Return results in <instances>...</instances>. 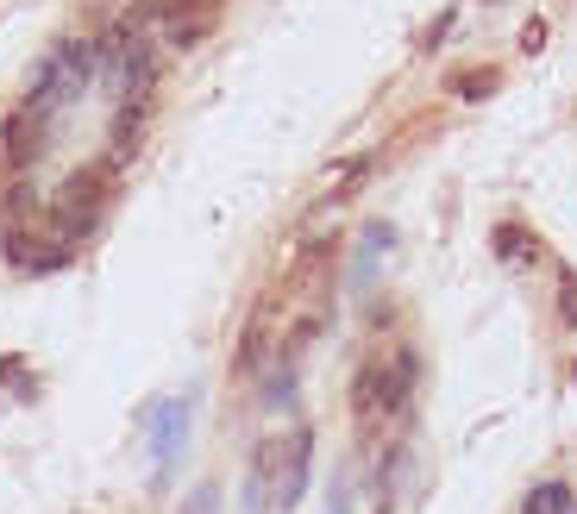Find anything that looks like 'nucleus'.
Instances as JSON below:
<instances>
[{"instance_id": "f257e3e1", "label": "nucleus", "mask_w": 577, "mask_h": 514, "mask_svg": "<svg viewBox=\"0 0 577 514\" xmlns=\"http://www.w3.org/2000/svg\"><path fill=\"white\" fill-rule=\"evenodd\" d=\"M414 370H421V364H414L408 345H383V352H371L358 364V377H352V420H358V433L371 439V446L408 414Z\"/></svg>"}, {"instance_id": "f03ea898", "label": "nucleus", "mask_w": 577, "mask_h": 514, "mask_svg": "<svg viewBox=\"0 0 577 514\" xmlns=\"http://www.w3.org/2000/svg\"><path fill=\"white\" fill-rule=\"evenodd\" d=\"M95 76H101V38H69V44H57V51L38 63L26 101L44 107V113H57V107H69V101H82Z\"/></svg>"}, {"instance_id": "7ed1b4c3", "label": "nucleus", "mask_w": 577, "mask_h": 514, "mask_svg": "<svg viewBox=\"0 0 577 514\" xmlns=\"http://www.w3.org/2000/svg\"><path fill=\"white\" fill-rule=\"evenodd\" d=\"M333 514H396V452H358V458H339Z\"/></svg>"}, {"instance_id": "20e7f679", "label": "nucleus", "mask_w": 577, "mask_h": 514, "mask_svg": "<svg viewBox=\"0 0 577 514\" xmlns=\"http://www.w3.org/2000/svg\"><path fill=\"white\" fill-rule=\"evenodd\" d=\"M101 201H107V176H101V170H69L63 195L51 201V232H57V245H76L82 232H95Z\"/></svg>"}, {"instance_id": "39448f33", "label": "nucleus", "mask_w": 577, "mask_h": 514, "mask_svg": "<svg viewBox=\"0 0 577 514\" xmlns=\"http://www.w3.org/2000/svg\"><path fill=\"white\" fill-rule=\"evenodd\" d=\"M195 427V395H157V402L145 408V433H151V458L157 464H176L182 439H189Z\"/></svg>"}, {"instance_id": "423d86ee", "label": "nucleus", "mask_w": 577, "mask_h": 514, "mask_svg": "<svg viewBox=\"0 0 577 514\" xmlns=\"http://www.w3.org/2000/svg\"><path fill=\"white\" fill-rule=\"evenodd\" d=\"M283 452H289V433H264L258 446H251L245 496H239L245 514H270V502H276V477H283Z\"/></svg>"}, {"instance_id": "0eeeda50", "label": "nucleus", "mask_w": 577, "mask_h": 514, "mask_svg": "<svg viewBox=\"0 0 577 514\" xmlns=\"http://www.w3.org/2000/svg\"><path fill=\"white\" fill-rule=\"evenodd\" d=\"M308 464H314V433L295 427V433H289V452H283V477H276V502H270V514H289L295 502L308 496Z\"/></svg>"}, {"instance_id": "6e6552de", "label": "nucleus", "mask_w": 577, "mask_h": 514, "mask_svg": "<svg viewBox=\"0 0 577 514\" xmlns=\"http://www.w3.org/2000/svg\"><path fill=\"white\" fill-rule=\"evenodd\" d=\"M396 251V226H383V220H371L358 232V245H352V264H345V289H371V276H377V264Z\"/></svg>"}, {"instance_id": "1a4fd4ad", "label": "nucleus", "mask_w": 577, "mask_h": 514, "mask_svg": "<svg viewBox=\"0 0 577 514\" xmlns=\"http://www.w3.org/2000/svg\"><path fill=\"white\" fill-rule=\"evenodd\" d=\"M38 126H51V113H44V107H19L13 113V120H7V138H0V151H7V163H13V170H26V163L38 157V145H44V132Z\"/></svg>"}, {"instance_id": "9d476101", "label": "nucleus", "mask_w": 577, "mask_h": 514, "mask_svg": "<svg viewBox=\"0 0 577 514\" xmlns=\"http://www.w3.org/2000/svg\"><path fill=\"white\" fill-rule=\"evenodd\" d=\"M138 138H145V101H120V120H113V163H132Z\"/></svg>"}, {"instance_id": "9b49d317", "label": "nucleus", "mask_w": 577, "mask_h": 514, "mask_svg": "<svg viewBox=\"0 0 577 514\" xmlns=\"http://www.w3.org/2000/svg\"><path fill=\"white\" fill-rule=\"evenodd\" d=\"M496 257H502V264H515V270H527V264H540V239H534V232H527V226H496Z\"/></svg>"}, {"instance_id": "f8f14e48", "label": "nucleus", "mask_w": 577, "mask_h": 514, "mask_svg": "<svg viewBox=\"0 0 577 514\" xmlns=\"http://www.w3.org/2000/svg\"><path fill=\"white\" fill-rule=\"evenodd\" d=\"M571 508H577V496H571V483H559V477L534 483L527 502H521V514H571Z\"/></svg>"}, {"instance_id": "ddd939ff", "label": "nucleus", "mask_w": 577, "mask_h": 514, "mask_svg": "<svg viewBox=\"0 0 577 514\" xmlns=\"http://www.w3.org/2000/svg\"><path fill=\"white\" fill-rule=\"evenodd\" d=\"M496 69H471V76H458V95H465V101H483V95H496Z\"/></svg>"}, {"instance_id": "4468645a", "label": "nucleus", "mask_w": 577, "mask_h": 514, "mask_svg": "<svg viewBox=\"0 0 577 514\" xmlns=\"http://www.w3.org/2000/svg\"><path fill=\"white\" fill-rule=\"evenodd\" d=\"M182 514H220V489H214V483H201L195 496H189V508H182Z\"/></svg>"}, {"instance_id": "2eb2a0df", "label": "nucleus", "mask_w": 577, "mask_h": 514, "mask_svg": "<svg viewBox=\"0 0 577 514\" xmlns=\"http://www.w3.org/2000/svg\"><path fill=\"white\" fill-rule=\"evenodd\" d=\"M559 314L577 326V276H571V270H565V283H559Z\"/></svg>"}, {"instance_id": "dca6fc26", "label": "nucleus", "mask_w": 577, "mask_h": 514, "mask_svg": "<svg viewBox=\"0 0 577 514\" xmlns=\"http://www.w3.org/2000/svg\"><path fill=\"white\" fill-rule=\"evenodd\" d=\"M571 377H577V364H571Z\"/></svg>"}]
</instances>
